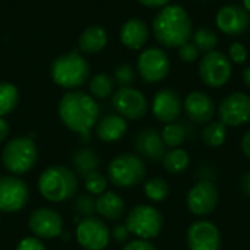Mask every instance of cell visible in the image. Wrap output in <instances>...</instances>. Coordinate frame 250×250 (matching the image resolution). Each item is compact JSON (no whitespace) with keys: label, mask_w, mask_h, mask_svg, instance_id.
<instances>
[{"label":"cell","mask_w":250,"mask_h":250,"mask_svg":"<svg viewBox=\"0 0 250 250\" xmlns=\"http://www.w3.org/2000/svg\"><path fill=\"white\" fill-rule=\"evenodd\" d=\"M95 212L110 221L120 220L126 212V204L116 192H104L95 201Z\"/></svg>","instance_id":"22"},{"label":"cell","mask_w":250,"mask_h":250,"mask_svg":"<svg viewBox=\"0 0 250 250\" xmlns=\"http://www.w3.org/2000/svg\"><path fill=\"white\" fill-rule=\"evenodd\" d=\"M229 59L231 60V62H234V63H237V64H242V63H245L246 62V59H248V50H246V47L243 45V44H240V42H233L231 45H230V48H229Z\"/></svg>","instance_id":"37"},{"label":"cell","mask_w":250,"mask_h":250,"mask_svg":"<svg viewBox=\"0 0 250 250\" xmlns=\"http://www.w3.org/2000/svg\"><path fill=\"white\" fill-rule=\"evenodd\" d=\"M76 240L85 250H104L110 243V230L97 217H85L76 227Z\"/></svg>","instance_id":"11"},{"label":"cell","mask_w":250,"mask_h":250,"mask_svg":"<svg viewBox=\"0 0 250 250\" xmlns=\"http://www.w3.org/2000/svg\"><path fill=\"white\" fill-rule=\"evenodd\" d=\"M182 98L174 89H161L155 94L152 101V114L154 117L164 123H173L179 119L182 113Z\"/></svg>","instance_id":"18"},{"label":"cell","mask_w":250,"mask_h":250,"mask_svg":"<svg viewBox=\"0 0 250 250\" xmlns=\"http://www.w3.org/2000/svg\"><path fill=\"white\" fill-rule=\"evenodd\" d=\"M217 42H218L217 34L209 28H201L193 35V44L199 48V51H204V53L212 51Z\"/></svg>","instance_id":"32"},{"label":"cell","mask_w":250,"mask_h":250,"mask_svg":"<svg viewBox=\"0 0 250 250\" xmlns=\"http://www.w3.org/2000/svg\"><path fill=\"white\" fill-rule=\"evenodd\" d=\"M38 151L34 141L28 136L15 138L4 146L1 152V163L12 174H25L37 164Z\"/></svg>","instance_id":"6"},{"label":"cell","mask_w":250,"mask_h":250,"mask_svg":"<svg viewBox=\"0 0 250 250\" xmlns=\"http://www.w3.org/2000/svg\"><path fill=\"white\" fill-rule=\"evenodd\" d=\"M220 122L230 127H239L250 122V95L245 92H233L227 95L218 105Z\"/></svg>","instance_id":"10"},{"label":"cell","mask_w":250,"mask_h":250,"mask_svg":"<svg viewBox=\"0 0 250 250\" xmlns=\"http://www.w3.org/2000/svg\"><path fill=\"white\" fill-rule=\"evenodd\" d=\"M243 7L250 13V0H243Z\"/></svg>","instance_id":"46"},{"label":"cell","mask_w":250,"mask_h":250,"mask_svg":"<svg viewBox=\"0 0 250 250\" xmlns=\"http://www.w3.org/2000/svg\"><path fill=\"white\" fill-rule=\"evenodd\" d=\"M231 62L221 51H209L199 62V78L209 88H221L231 78Z\"/></svg>","instance_id":"8"},{"label":"cell","mask_w":250,"mask_h":250,"mask_svg":"<svg viewBox=\"0 0 250 250\" xmlns=\"http://www.w3.org/2000/svg\"><path fill=\"white\" fill-rule=\"evenodd\" d=\"M179 57L186 63H193L199 57V48L193 42L188 41L182 47H179Z\"/></svg>","instance_id":"36"},{"label":"cell","mask_w":250,"mask_h":250,"mask_svg":"<svg viewBox=\"0 0 250 250\" xmlns=\"http://www.w3.org/2000/svg\"><path fill=\"white\" fill-rule=\"evenodd\" d=\"M98 114L100 107L94 97L81 91L64 94L59 104V116L63 125L81 136L89 135L98 120Z\"/></svg>","instance_id":"1"},{"label":"cell","mask_w":250,"mask_h":250,"mask_svg":"<svg viewBox=\"0 0 250 250\" xmlns=\"http://www.w3.org/2000/svg\"><path fill=\"white\" fill-rule=\"evenodd\" d=\"M138 70L141 78L148 83L163 81L170 72V60L167 54L157 47L146 48L138 59Z\"/></svg>","instance_id":"14"},{"label":"cell","mask_w":250,"mask_h":250,"mask_svg":"<svg viewBox=\"0 0 250 250\" xmlns=\"http://www.w3.org/2000/svg\"><path fill=\"white\" fill-rule=\"evenodd\" d=\"M220 195L214 182L209 179H201L188 192L186 204L190 214L198 218H205L211 215L218 207Z\"/></svg>","instance_id":"9"},{"label":"cell","mask_w":250,"mask_h":250,"mask_svg":"<svg viewBox=\"0 0 250 250\" xmlns=\"http://www.w3.org/2000/svg\"><path fill=\"white\" fill-rule=\"evenodd\" d=\"M243 81H245L246 86H248V88H250V66L249 67H246V69L243 70Z\"/></svg>","instance_id":"45"},{"label":"cell","mask_w":250,"mask_h":250,"mask_svg":"<svg viewBox=\"0 0 250 250\" xmlns=\"http://www.w3.org/2000/svg\"><path fill=\"white\" fill-rule=\"evenodd\" d=\"M107 179L100 171H92L85 176V189L92 195H101L105 192Z\"/></svg>","instance_id":"33"},{"label":"cell","mask_w":250,"mask_h":250,"mask_svg":"<svg viewBox=\"0 0 250 250\" xmlns=\"http://www.w3.org/2000/svg\"><path fill=\"white\" fill-rule=\"evenodd\" d=\"M89 91L95 98H107L114 91V79L105 73H98L89 81Z\"/></svg>","instance_id":"29"},{"label":"cell","mask_w":250,"mask_h":250,"mask_svg":"<svg viewBox=\"0 0 250 250\" xmlns=\"http://www.w3.org/2000/svg\"><path fill=\"white\" fill-rule=\"evenodd\" d=\"M135 81V72L130 64H120L114 70V82L122 86H130Z\"/></svg>","instance_id":"34"},{"label":"cell","mask_w":250,"mask_h":250,"mask_svg":"<svg viewBox=\"0 0 250 250\" xmlns=\"http://www.w3.org/2000/svg\"><path fill=\"white\" fill-rule=\"evenodd\" d=\"M9 133H10V126H9V123H7L3 117H0V142H3V141L9 136Z\"/></svg>","instance_id":"44"},{"label":"cell","mask_w":250,"mask_h":250,"mask_svg":"<svg viewBox=\"0 0 250 250\" xmlns=\"http://www.w3.org/2000/svg\"><path fill=\"white\" fill-rule=\"evenodd\" d=\"M72 164L75 171L79 176H88L92 171H97L98 166H100V158L97 155V152L94 149L89 148H81L73 154L72 158Z\"/></svg>","instance_id":"26"},{"label":"cell","mask_w":250,"mask_h":250,"mask_svg":"<svg viewBox=\"0 0 250 250\" xmlns=\"http://www.w3.org/2000/svg\"><path fill=\"white\" fill-rule=\"evenodd\" d=\"M113 105L119 116L126 120H139L148 111L146 97L132 86H122L113 95Z\"/></svg>","instance_id":"12"},{"label":"cell","mask_w":250,"mask_h":250,"mask_svg":"<svg viewBox=\"0 0 250 250\" xmlns=\"http://www.w3.org/2000/svg\"><path fill=\"white\" fill-rule=\"evenodd\" d=\"M16 250H47L44 243L37 239V237H25L22 239L18 246H16Z\"/></svg>","instance_id":"38"},{"label":"cell","mask_w":250,"mask_h":250,"mask_svg":"<svg viewBox=\"0 0 250 250\" xmlns=\"http://www.w3.org/2000/svg\"><path fill=\"white\" fill-rule=\"evenodd\" d=\"M75 209L81 217H92V214L95 212V201L91 196L82 195L76 199Z\"/></svg>","instance_id":"35"},{"label":"cell","mask_w":250,"mask_h":250,"mask_svg":"<svg viewBox=\"0 0 250 250\" xmlns=\"http://www.w3.org/2000/svg\"><path fill=\"white\" fill-rule=\"evenodd\" d=\"M163 167L170 174H180L185 173L190 166V155L183 148H171L163 157Z\"/></svg>","instance_id":"25"},{"label":"cell","mask_w":250,"mask_h":250,"mask_svg":"<svg viewBox=\"0 0 250 250\" xmlns=\"http://www.w3.org/2000/svg\"><path fill=\"white\" fill-rule=\"evenodd\" d=\"M29 199L28 185L16 176L0 177V211L18 212L25 208Z\"/></svg>","instance_id":"13"},{"label":"cell","mask_w":250,"mask_h":250,"mask_svg":"<svg viewBox=\"0 0 250 250\" xmlns=\"http://www.w3.org/2000/svg\"><path fill=\"white\" fill-rule=\"evenodd\" d=\"M138 1L146 7H166L170 0H138Z\"/></svg>","instance_id":"43"},{"label":"cell","mask_w":250,"mask_h":250,"mask_svg":"<svg viewBox=\"0 0 250 250\" xmlns=\"http://www.w3.org/2000/svg\"><path fill=\"white\" fill-rule=\"evenodd\" d=\"M148 38H149V29L142 19H129L122 26L120 40L127 48L139 50L146 44Z\"/></svg>","instance_id":"21"},{"label":"cell","mask_w":250,"mask_h":250,"mask_svg":"<svg viewBox=\"0 0 250 250\" xmlns=\"http://www.w3.org/2000/svg\"><path fill=\"white\" fill-rule=\"evenodd\" d=\"M227 139V126L224 123L218 122H209L207 123L204 132H202V141L209 148H220L224 145Z\"/></svg>","instance_id":"27"},{"label":"cell","mask_w":250,"mask_h":250,"mask_svg":"<svg viewBox=\"0 0 250 250\" xmlns=\"http://www.w3.org/2000/svg\"><path fill=\"white\" fill-rule=\"evenodd\" d=\"M215 22L221 32L237 37L245 34L249 28V12L237 4H227L218 10L215 16Z\"/></svg>","instance_id":"17"},{"label":"cell","mask_w":250,"mask_h":250,"mask_svg":"<svg viewBox=\"0 0 250 250\" xmlns=\"http://www.w3.org/2000/svg\"><path fill=\"white\" fill-rule=\"evenodd\" d=\"M107 44V32L103 26L92 25L86 28L79 37V47L85 53H98Z\"/></svg>","instance_id":"24"},{"label":"cell","mask_w":250,"mask_h":250,"mask_svg":"<svg viewBox=\"0 0 250 250\" xmlns=\"http://www.w3.org/2000/svg\"><path fill=\"white\" fill-rule=\"evenodd\" d=\"M123 250H157V248L149 242V240H142V239H136L129 242Z\"/></svg>","instance_id":"40"},{"label":"cell","mask_w":250,"mask_h":250,"mask_svg":"<svg viewBox=\"0 0 250 250\" xmlns=\"http://www.w3.org/2000/svg\"><path fill=\"white\" fill-rule=\"evenodd\" d=\"M110 236L114 239V242H117V243H125V242L129 239L130 231L127 230L126 224H117V226H114V227H113V230H111Z\"/></svg>","instance_id":"39"},{"label":"cell","mask_w":250,"mask_h":250,"mask_svg":"<svg viewBox=\"0 0 250 250\" xmlns=\"http://www.w3.org/2000/svg\"><path fill=\"white\" fill-rule=\"evenodd\" d=\"M183 108H185L188 117L198 125L209 123L212 120V117L215 116L214 100L202 91L190 92L183 103Z\"/></svg>","instance_id":"19"},{"label":"cell","mask_w":250,"mask_h":250,"mask_svg":"<svg viewBox=\"0 0 250 250\" xmlns=\"http://www.w3.org/2000/svg\"><path fill=\"white\" fill-rule=\"evenodd\" d=\"M19 100V94L15 85L9 82H0V117L13 111Z\"/></svg>","instance_id":"31"},{"label":"cell","mask_w":250,"mask_h":250,"mask_svg":"<svg viewBox=\"0 0 250 250\" xmlns=\"http://www.w3.org/2000/svg\"><path fill=\"white\" fill-rule=\"evenodd\" d=\"M88 76L89 66L76 51L57 57L51 64V78L54 83L66 89H73L83 85Z\"/></svg>","instance_id":"4"},{"label":"cell","mask_w":250,"mask_h":250,"mask_svg":"<svg viewBox=\"0 0 250 250\" xmlns=\"http://www.w3.org/2000/svg\"><path fill=\"white\" fill-rule=\"evenodd\" d=\"M161 138L166 144V146L171 148H179L185 139H186V127L182 123H168L164 126L163 132H161Z\"/></svg>","instance_id":"30"},{"label":"cell","mask_w":250,"mask_h":250,"mask_svg":"<svg viewBox=\"0 0 250 250\" xmlns=\"http://www.w3.org/2000/svg\"><path fill=\"white\" fill-rule=\"evenodd\" d=\"M240 189H242V192H243L248 198H250V171H246V173L242 176Z\"/></svg>","instance_id":"41"},{"label":"cell","mask_w":250,"mask_h":250,"mask_svg":"<svg viewBox=\"0 0 250 250\" xmlns=\"http://www.w3.org/2000/svg\"><path fill=\"white\" fill-rule=\"evenodd\" d=\"M127 132V122L119 114H108L97 123V136L103 142H116Z\"/></svg>","instance_id":"23"},{"label":"cell","mask_w":250,"mask_h":250,"mask_svg":"<svg viewBox=\"0 0 250 250\" xmlns=\"http://www.w3.org/2000/svg\"><path fill=\"white\" fill-rule=\"evenodd\" d=\"M242 151H243L245 157L250 161V129L242 138Z\"/></svg>","instance_id":"42"},{"label":"cell","mask_w":250,"mask_h":250,"mask_svg":"<svg viewBox=\"0 0 250 250\" xmlns=\"http://www.w3.org/2000/svg\"><path fill=\"white\" fill-rule=\"evenodd\" d=\"M135 148L141 158L149 161H161L166 151V144L161 138V133L152 127L144 129L138 133L135 139Z\"/></svg>","instance_id":"20"},{"label":"cell","mask_w":250,"mask_h":250,"mask_svg":"<svg viewBox=\"0 0 250 250\" xmlns=\"http://www.w3.org/2000/svg\"><path fill=\"white\" fill-rule=\"evenodd\" d=\"M126 227L130 234L136 236L138 239L149 240L155 239L161 233L164 227V220L161 212L155 207L141 204L129 211L126 217Z\"/></svg>","instance_id":"7"},{"label":"cell","mask_w":250,"mask_h":250,"mask_svg":"<svg viewBox=\"0 0 250 250\" xmlns=\"http://www.w3.org/2000/svg\"><path fill=\"white\" fill-rule=\"evenodd\" d=\"M157 41L168 48H179L192 37V21L189 13L179 4L163 7L152 22Z\"/></svg>","instance_id":"2"},{"label":"cell","mask_w":250,"mask_h":250,"mask_svg":"<svg viewBox=\"0 0 250 250\" xmlns=\"http://www.w3.org/2000/svg\"><path fill=\"white\" fill-rule=\"evenodd\" d=\"M108 180L117 188H133L145 180L146 167L144 160L130 152L116 155L107 168Z\"/></svg>","instance_id":"5"},{"label":"cell","mask_w":250,"mask_h":250,"mask_svg":"<svg viewBox=\"0 0 250 250\" xmlns=\"http://www.w3.org/2000/svg\"><path fill=\"white\" fill-rule=\"evenodd\" d=\"M144 192L151 202H163L170 195V186L163 177H152L145 182Z\"/></svg>","instance_id":"28"},{"label":"cell","mask_w":250,"mask_h":250,"mask_svg":"<svg viewBox=\"0 0 250 250\" xmlns=\"http://www.w3.org/2000/svg\"><path fill=\"white\" fill-rule=\"evenodd\" d=\"M28 226L34 237L40 240H51L62 234L63 218L57 211L51 208H38L31 214Z\"/></svg>","instance_id":"16"},{"label":"cell","mask_w":250,"mask_h":250,"mask_svg":"<svg viewBox=\"0 0 250 250\" xmlns=\"http://www.w3.org/2000/svg\"><path fill=\"white\" fill-rule=\"evenodd\" d=\"M38 192L48 202H64L78 192L75 173L64 166H51L38 179Z\"/></svg>","instance_id":"3"},{"label":"cell","mask_w":250,"mask_h":250,"mask_svg":"<svg viewBox=\"0 0 250 250\" xmlns=\"http://www.w3.org/2000/svg\"><path fill=\"white\" fill-rule=\"evenodd\" d=\"M186 242L189 250H220L221 233L214 223L201 218L189 226Z\"/></svg>","instance_id":"15"}]
</instances>
